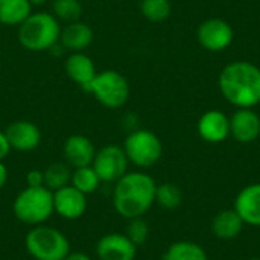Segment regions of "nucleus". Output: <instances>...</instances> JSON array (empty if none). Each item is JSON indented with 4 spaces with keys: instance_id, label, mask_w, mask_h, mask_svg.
<instances>
[{
    "instance_id": "f257e3e1",
    "label": "nucleus",
    "mask_w": 260,
    "mask_h": 260,
    "mask_svg": "<svg viewBox=\"0 0 260 260\" xmlns=\"http://www.w3.org/2000/svg\"><path fill=\"white\" fill-rule=\"evenodd\" d=\"M155 180L142 171L126 172L114 183L113 207L125 219L142 218L155 203Z\"/></svg>"
},
{
    "instance_id": "f03ea898",
    "label": "nucleus",
    "mask_w": 260,
    "mask_h": 260,
    "mask_svg": "<svg viewBox=\"0 0 260 260\" xmlns=\"http://www.w3.org/2000/svg\"><path fill=\"white\" fill-rule=\"evenodd\" d=\"M219 88L230 104L253 108L260 102V69L245 61L232 62L219 75Z\"/></svg>"
},
{
    "instance_id": "7ed1b4c3",
    "label": "nucleus",
    "mask_w": 260,
    "mask_h": 260,
    "mask_svg": "<svg viewBox=\"0 0 260 260\" xmlns=\"http://www.w3.org/2000/svg\"><path fill=\"white\" fill-rule=\"evenodd\" d=\"M61 21L50 12H32L18 26V41L29 52L50 50L61 37Z\"/></svg>"
},
{
    "instance_id": "20e7f679",
    "label": "nucleus",
    "mask_w": 260,
    "mask_h": 260,
    "mask_svg": "<svg viewBox=\"0 0 260 260\" xmlns=\"http://www.w3.org/2000/svg\"><path fill=\"white\" fill-rule=\"evenodd\" d=\"M14 216L24 225H41L53 215V192L41 187H27L18 192L12 203Z\"/></svg>"
},
{
    "instance_id": "39448f33",
    "label": "nucleus",
    "mask_w": 260,
    "mask_h": 260,
    "mask_svg": "<svg viewBox=\"0 0 260 260\" xmlns=\"http://www.w3.org/2000/svg\"><path fill=\"white\" fill-rule=\"evenodd\" d=\"M24 245L34 260H64L70 253L67 236L46 224L32 227L26 235Z\"/></svg>"
},
{
    "instance_id": "423d86ee",
    "label": "nucleus",
    "mask_w": 260,
    "mask_h": 260,
    "mask_svg": "<svg viewBox=\"0 0 260 260\" xmlns=\"http://www.w3.org/2000/svg\"><path fill=\"white\" fill-rule=\"evenodd\" d=\"M87 93L93 94L94 99L111 110L120 108L128 102L129 84L126 78L117 70H102L98 72L91 84L85 88Z\"/></svg>"
},
{
    "instance_id": "0eeeda50",
    "label": "nucleus",
    "mask_w": 260,
    "mask_h": 260,
    "mask_svg": "<svg viewBox=\"0 0 260 260\" xmlns=\"http://www.w3.org/2000/svg\"><path fill=\"white\" fill-rule=\"evenodd\" d=\"M123 151L137 168L146 169L154 166L163 155V145L158 136L149 129L137 128L133 129L123 143Z\"/></svg>"
},
{
    "instance_id": "6e6552de",
    "label": "nucleus",
    "mask_w": 260,
    "mask_h": 260,
    "mask_svg": "<svg viewBox=\"0 0 260 260\" xmlns=\"http://www.w3.org/2000/svg\"><path fill=\"white\" fill-rule=\"evenodd\" d=\"M129 160L119 145H105L96 151L94 160L91 163L99 180L102 183H116L128 172Z\"/></svg>"
},
{
    "instance_id": "1a4fd4ad",
    "label": "nucleus",
    "mask_w": 260,
    "mask_h": 260,
    "mask_svg": "<svg viewBox=\"0 0 260 260\" xmlns=\"http://www.w3.org/2000/svg\"><path fill=\"white\" fill-rule=\"evenodd\" d=\"M87 195L67 184L53 192V213L66 221H76L87 212Z\"/></svg>"
},
{
    "instance_id": "9d476101",
    "label": "nucleus",
    "mask_w": 260,
    "mask_h": 260,
    "mask_svg": "<svg viewBox=\"0 0 260 260\" xmlns=\"http://www.w3.org/2000/svg\"><path fill=\"white\" fill-rule=\"evenodd\" d=\"M99 260H134L137 247L123 233H107L96 244Z\"/></svg>"
},
{
    "instance_id": "9b49d317",
    "label": "nucleus",
    "mask_w": 260,
    "mask_h": 260,
    "mask_svg": "<svg viewBox=\"0 0 260 260\" xmlns=\"http://www.w3.org/2000/svg\"><path fill=\"white\" fill-rule=\"evenodd\" d=\"M233 30L230 24L221 18H210L198 27V41L201 46L212 52H219L232 44Z\"/></svg>"
},
{
    "instance_id": "f8f14e48",
    "label": "nucleus",
    "mask_w": 260,
    "mask_h": 260,
    "mask_svg": "<svg viewBox=\"0 0 260 260\" xmlns=\"http://www.w3.org/2000/svg\"><path fill=\"white\" fill-rule=\"evenodd\" d=\"M5 134L11 145V149L18 152H30L41 143L40 128L29 120H15L6 129Z\"/></svg>"
},
{
    "instance_id": "ddd939ff",
    "label": "nucleus",
    "mask_w": 260,
    "mask_h": 260,
    "mask_svg": "<svg viewBox=\"0 0 260 260\" xmlns=\"http://www.w3.org/2000/svg\"><path fill=\"white\" fill-rule=\"evenodd\" d=\"M96 151L94 143L84 134H72L62 145L64 160L72 169L91 166Z\"/></svg>"
},
{
    "instance_id": "4468645a",
    "label": "nucleus",
    "mask_w": 260,
    "mask_h": 260,
    "mask_svg": "<svg viewBox=\"0 0 260 260\" xmlns=\"http://www.w3.org/2000/svg\"><path fill=\"white\" fill-rule=\"evenodd\" d=\"M233 209L241 216L244 224L260 227V183L244 187L238 193Z\"/></svg>"
},
{
    "instance_id": "2eb2a0df",
    "label": "nucleus",
    "mask_w": 260,
    "mask_h": 260,
    "mask_svg": "<svg viewBox=\"0 0 260 260\" xmlns=\"http://www.w3.org/2000/svg\"><path fill=\"white\" fill-rule=\"evenodd\" d=\"M64 70L69 79L78 84L84 91L91 84L94 76L98 75L96 66L93 59L84 52H73L64 61Z\"/></svg>"
},
{
    "instance_id": "dca6fc26",
    "label": "nucleus",
    "mask_w": 260,
    "mask_h": 260,
    "mask_svg": "<svg viewBox=\"0 0 260 260\" xmlns=\"http://www.w3.org/2000/svg\"><path fill=\"white\" fill-rule=\"evenodd\" d=\"M230 134L241 143L254 142L260 136V117L251 108L238 110L230 119Z\"/></svg>"
},
{
    "instance_id": "f3484780",
    "label": "nucleus",
    "mask_w": 260,
    "mask_h": 260,
    "mask_svg": "<svg viewBox=\"0 0 260 260\" xmlns=\"http://www.w3.org/2000/svg\"><path fill=\"white\" fill-rule=\"evenodd\" d=\"M198 133L209 143L224 142L230 136V119L219 110H210L201 116Z\"/></svg>"
},
{
    "instance_id": "a211bd4d",
    "label": "nucleus",
    "mask_w": 260,
    "mask_h": 260,
    "mask_svg": "<svg viewBox=\"0 0 260 260\" xmlns=\"http://www.w3.org/2000/svg\"><path fill=\"white\" fill-rule=\"evenodd\" d=\"M93 38H94V32L91 26L78 20L73 23H67L61 29L59 43L66 50L73 53V52H84L93 43Z\"/></svg>"
},
{
    "instance_id": "6ab92c4d",
    "label": "nucleus",
    "mask_w": 260,
    "mask_h": 260,
    "mask_svg": "<svg viewBox=\"0 0 260 260\" xmlns=\"http://www.w3.org/2000/svg\"><path fill=\"white\" fill-rule=\"evenodd\" d=\"M244 225L245 224L241 219V216L236 213V210L229 209V210L219 212L215 216V219L212 222V232L215 233L216 238H219L222 241H230L241 235Z\"/></svg>"
},
{
    "instance_id": "aec40b11",
    "label": "nucleus",
    "mask_w": 260,
    "mask_h": 260,
    "mask_svg": "<svg viewBox=\"0 0 260 260\" xmlns=\"http://www.w3.org/2000/svg\"><path fill=\"white\" fill-rule=\"evenodd\" d=\"M32 8L29 0H0V24L20 26L32 14Z\"/></svg>"
},
{
    "instance_id": "412c9836",
    "label": "nucleus",
    "mask_w": 260,
    "mask_h": 260,
    "mask_svg": "<svg viewBox=\"0 0 260 260\" xmlns=\"http://www.w3.org/2000/svg\"><path fill=\"white\" fill-rule=\"evenodd\" d=\"M163 260H209L204 248L195 242L178 241L168 247Z\"/></svg>"
},
{
    "instance_id": "4be33fe9",
    "label": "nucleus",
    "mask_w": 260,
    "mask_h": 260,
    "mask_svg": "<svg viewBox=\"0 0 260 260\" xmlns=\"http://www.w3.org/2000/svg\"><path fill=\"white\" fill-rule=\"evenodd\" d=\"M43 175H44V187L49 189L50 192H55L70 184L72 168L67 163L55 161L43 169Z\"/></svg>"
},
{
    "instance_id": "5701e85b",
    "label": "nucleus",
    "mask_w": 260,
    "mask_h": 260,
    "mask_svg": "<svg viewBox=\"0 0 260 260\" xmlns=\"http://www.w3.org/2000/svg\"><path fill=\"white\" fill-rule=\"evenodd\" d=\"M101 180L96 174V171L93 169V166H84V168H76L72 171V177H70V184L78 189L79 192H82L84 195H91L98 190V187L101 186Z\"/></svg>"
},
{
    "instance_id": "b1692460",
    "label": "nucleus",
    "mask_w": 260,
    "mask_h": 260,
    "mask_svg": "<svg viewBox=\"0 0 260 260\" xmlns=\"http://www.w3.org/2000/svg\"><path fill=\"white\" fill-rule=\"evenodd\" d=\"M52 11L59 21L73 23L82 15V3L81 0H53Z\"/></svg>"
},
{
    "instance_id": "393cba45",
    "label": "nucleus",
    "mask_w": 260,
    "mask_h": 260,
    "mask_svg": "<svg viewBox=\"0 0 260 260\" xmlns=\"http://www.w3.org/2000/svg\"><path fill=\"white\" fill-rule=\"evenodd\" d=\"M140 11L145 18L154 23H160L166 20L171 14L169 0H142Z\"/></svg>"
},
{
    "instance_id": "a878e982",
    "label": "nucleus",
    "mask_w": 260,
    "mask_h": 260,
    "mask_svg": "<svg viewBox=\"0 0 260 260\" xmlns=\"http://www.w3.org/2000/svg\"><path fill=\"white\" fill-rule=\"evenodd\" d=\"M181 200H183L181 192L175 184L165 183V184L157 186L155 203H158L163 209H168V210L177 209L181 204Z\"/></svg>"
},
{
    "instance_id": "bb28decb",
    "label": "nucleus",
    "mask_w": 260,
    "mask_h": 260,
    "mask_svg": "<svg viewBox=\"0 0 260 260\" xmlns=\"http://www.w3.org/2000/svg\"><path fill=\"white\" fill-rule=\"evenodd\" d=\"M129 241L139 247V245H143L148 238H149V225L148 222L142 218H134V219H129L128 222V227H126V233H125Z\"/></svg>"
},
{
    "instance_id": "cd10ccee",
    "label": "nucleus",
    "mask_w": 260,
    "mask_h": 260,
    "mask_svg": "<svg viewBox=\"0 0 260 260\" xmlns=\"http://www.w3.org/2000/svg\"><path fill=\"white\" fill-rule=\"evenodd\" d=\"M26 183L27 187H41L44 186V175L41 169H32L26 175Z\"/></svg>"
},
{
    "instance_id": "c85d7f7f",
    "label": "nucleus",
    "mask_w": 260,
    "mask_h": 260,
    "mask_svg": "<svg viewBox=\"0 0 260 260\" xmlns=\"http://www.w3.org/2000/svg\"><path fill=\"white\" fill-rule=\"evenodd\" d=\"M12 149H11V145L8 142V137H6L5 131H0V161H3L9 155Z\"/></svg>"
},
{
    "instance_id": "c756f323",
    "label": "nucleus",
    "mask_w": 260,
    "mask_h": 260,
    "mask_svg": "<svg viewBox=\"0 0 260 260\" xmlns=\"http://www.w3.org/2000/svg\"><path fill=\"white\" fill-rule=\"evenodd\" d=\"M64 260H93L88 254H85V253H81V251H70L67 256H66V259Z\"/></svg>"
},
{
    "instance_id": "7c9ffc66",
    "label": "nucleus",
    "mask_w": 260,
    "mask_h": 260,
    "mask_svg": "<svg viewBox=\"0 0 260 260\" xmlns=\"http://www.w3.org/2000/svg\"><path fill=\"white\" fill-rule=\"evenodd\" d=\"M8 181V168L3 165V161H0V190L5 187Z\"/></svg>"
},
{
    "instance_id": "2f4dec72",
    "label": "nucleus",
    "mask_w": 260,
    "mask_h": 260,
    "mask_svg": "<svg viewBox=\"0 0 260 260\" xmlns=\"http://www.w3.org/2000/svg\"><path fill=\"white\" fill-rule=\"evenodd\" d=\"M29 2H30L32 6H41V5H44L47 0H29Z\"/></svg>"
},
{
    "instance_id": "473e14b6",
    "label": "nucleus",
    "mask_w": 260,
    "mask_h": 260,
    "mask_svg": "<svg viewBox=\"0 0 260 260\" xmlns=\"http://www.w3.org/2000/svg\"><path fill=\"white\" fill-rule=\"evenodd\" d=\"M251 260H260L259 257H254V259H251Z\"/></svg>"
}]
</instances>
